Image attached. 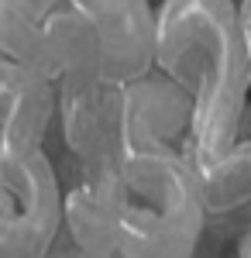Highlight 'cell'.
Returning a JSON list of instances; mask_svg holds the SVG:
<instances>
[{"label":"cell","instance_id":"cell-2","mask_svg":"<svg viewBox=\"0 0 251 258\" xmlns=\"http://www.w3.org/2000/svg\"><path fill=\"white\" fill-rule=\"evenodd\" d=\"M155 73L190 100L186 159L207 169L244 138L251 80L234 0H158Z\"/></svg>","mask_w":251,"mask_h":258},{"label":"cell","instance_id":"cell-7","mask_svg":"<svg viewBox=\"0 0 251 258\" xmlns=\"http://www.w3.org/2000/svg\"><path fill=\"white\" fill-rule=\"evenodd\" d=\"M244 131H251V110H248V124H244Z\"/></svg>","mask_w":251,"mask_h":258},{"label":"cell","instance_id":"cell-6","mask_svg":"<svg viewBox=\"0 0 251 258\" xmlns=\"http://www.w3.org/2000/svg\"><path fill=\"white\" fill-rule=\"evenodd\" d=\"M234 11H237V31H241L244 62H248V80H251V0H234Z\"/></svg>","mask_w":251,"mask_h":258},{"label":"cell","instance_id":"cell-4","mask_svg":"<svg viewBox=\"0 0 251 258\" xmlns=\"http://www.w3.org/2000/svg\"><path fill=\"white\" fill-rule=\"evenodd\" d=\"M97 48L100 76L110 83L141 80L155 69L152 0H62Z\"/></svg>","mask_w":251,"mask_h":258},{"label":"cell","instance_id":"cell-5","mask_svg":"<svg viewBox=\"0 0 251 258\" xmlns=\"http://www.w3.org/2000/svg\"><path fill=\"white\" fill-rule=\"evenodd\" d=\"M58 4L62 0H0V52L35 66L45 24Z\"/></svg>","mask_w":251,"mask_h":258},{"label":"cell","instance_id":"cell-3","mask_svg":"<svg viewBox=\"0 0 251 258\" xmlns=\"http://www.w3.org/2000/svg\"><path fill=\"white\" fill-rule=\"evenodd\" d=\"M62 238V182L45 145H0V258H48Z\"/></svg>","mask_w":251,"mask_h":258},{"label":"cell","instance_id":"cell-1","mask_svg":"<svg viewBox=\"0 0 251 258\" xmlns=\"http://www.w3.org/2000/svg\"><path fill=\"white\" fill-rule=\"evenodd\" d=\"M62 238L83 258H196L207 207L186 152L145 148L58 179Z\"/></svg>","mask_w":251,"mask_h":258}]
</instances>
